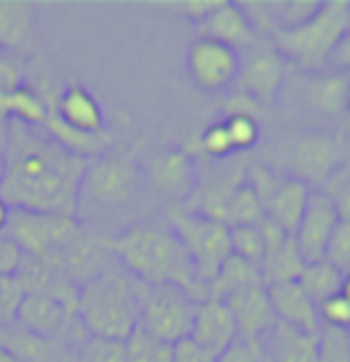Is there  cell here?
I'll return each instance as SVG.
<instances>
[{"label":"cell","instance_id":"5bb4252c","mask_svg":"<svg viewBox=\"0 0 350 362\" xmlns=\"http://www.w3.org/2000/svg\"><path fill=\"white\" fill-rule=\"evenodd\" d=\"M0 348L17 362H74L76 351L64 339H43L17 322L0 327Z\"/></svg>","mask_w":350,"mask_h":362},{"label":"cell","instance_id":"4fadbf2b","mask_svg":"<svg viewBox=\"0 0 350 362\" xmlns=\"http://www.w3.org/2000/svg\"><path fill=\"white\" fill-rule=\"evenodd\" d=\"M224 305L231 310L233 320H236L238 339L248 341V344H260L264 334L276 325V315L272 310L264 284L245 286L236 293L226 296Z\"/></svg>","mask_w":350,"mask_h":362},{"label":"cell","instance_id":"f5cc1de1","mask_svg":"<svg viewBox=\"0 0 350 362\" xmlns=\"http://www.w3.org/2000/svg\"><path fill=\"white\" fill-rule=\"evenodd\" d=\"M0 179H3V158H0Z\"/></svg>","mask_w":350,"mask_h":362},{"label":"cell","instance_id":"4dcf8cb0","mask_svg":"<svg viewBox=\"0 0 350 362\" xmlns=\"http://www.w3.org/2000/svg\"><path fill=\"white\" fill-rule=\"evenodd\" d=\"M127 362H172V346L158 344L139 327L124 341Z\"/></svg>","mask_w":350,"mask_h":362},{"label":"cell","instance_id":"6f0895ef","mask_svg":"<svg viewBox=\"0 0 350 362\" xmlns=\"http://www.w3.org/2000/svg\"><path fill=\"white\" fill-rule=\"evenodd\" d=\"M264 362H267V360H264Z\"/></svg>","mask_w":350,"mask_h":362},{"label":"cell","instance_id":"5b68a950","mask_svg":"<svg viewBox=\"0 0 350 362\" xmlns=\"http://www.w3.org/2000/svg\"><path fill=\"white\" fill-rule=\"evenodd\" d=\"M350 29V3L348 0H329L322 3L308 22L291 29H272V43L279 55L288 57L301 69L315 72L329 64L334 48Z\"/></svg>","mask_w":350,"mask_h":362},{"label":"cell","instance_id":"c3c4849f","mask_svg":"<svg viewBox=\"0 0 350 362\" xmlns=\"http://www.w3.org/2000/svg\"><path fill=\"white\" fill-rule=\"evenodd\" d=\"M8 127H10V117L8 112L3 110V105H0V155H3L5 151V139H8Z\"/></svg>","mask_w":350,"mask_h":362},{"label":"cell","instance_id":"30bf717a","mask_svg":"<svg viewBox=\"0 0 350 362\" xmlns=\"http://www.w3.org/2000/svg\"><path fill=\"white\" fill-rule=\"evenodd\" d=\"M15 322L43 339H64L67 336V341H72L76 348L88 339V336L86 339L76 336V332L83 329L76 315H69L60 303L43 293H24L17 305Z\"/></svg>","mask_w":350,"mask_h":362},{"label":"cell","instance_id":"8992f818","mask_svg":"<svg viewBox=\"0 0 350 362\" xmlns=\"http://www.w3.org/2000/svg\"><path fill=\"white\" fill-rule=\"evenodd\" d=\"M139 298V329L158 344L174 346L189 339L198 303L174 284H144L134 279Z\"/></svg>","mask_w":350,"mask_h":362},{"label":"cell","instance_id":"cb8c5ba5","mask_svg":"<svg viewBox=\"0 0 350 362\" xmlns=\"http://www.w3.org/2000/svg\"><path fill=\"white\" fill-rule=\"evenodd\" d=\"M34 12L22 0H0V50H17L29 41Z\"/></svg>","mask_w":350,"mask_h":362},{"label":"cell","instance_id":"2e32d148","mask_svg":"<svg viewBox=\"0 0 350 362\" xmlns=\"http://www.w3.org/2000/svg\"><path fill=\"white\" fill-rule=\"evenodd\" d=\"M339 160V146L324 134H308L296 141L291 151V170L303 184H324Z\"/></svg>","mask_w":350,"mask_h":362},{"label":"cell","instance_id":"277c9868","mask_svg":"<svg viewBox=\"0 0 350 362\" xmlns=\"http://www.w3.org/2000/svg\"><path fill=\"white\" fill-rule=\"evenodd\" d=\"M146 174L132 153H105L91 160L83 170L76 193V217L98 219L129 208L144 189Z\"/></svg>","mask_w":350,"mask_h":362},{"label":"cell","instance_id":"83f0119b","mask_svg":"<svg viewBox=\"0 0 350 362\" xmlns=\"http://www.w3.org/2000/svg\"><path fill=\"white\" fill-rule=\"evenodd\" d=\"M350 93L348 74H327L317 79L310 88V103L327 115H341L346 110V100Z\"/></svg>","mask_w":350,"mask_h":362},{"label":"cell","instance_id":"836d02e7","mask_svg":"<svg viewBox=\"0 0 350 362\" xmlns=\"http://www.w3.org/2000/svg\"><path fill=\"white\" fill-rule=\"evenodd\" d=\"M317 362H350V344L343 329H334V327L320 329Z\"/></svg>","mask_w":350,"mask_h":362},{"label":"cell","instance_id":"3957f363","mask_svg":"<svg viewBox=\"0 0 350 362\" xmlns=\"http://www.w3.org/2000/svg\"><path fill=\"white\" fill-rule=\"evenodd\" d=\"M76 320L88 336L124 344L139 327L134 276L119 262L79 286Z\"/></svg>","mask_w":350,"mask_h":362},{"label":"cell","instance_id":"f6af8a7d","mask_svg":"<svg viewBox=\"0 0 350 362\" xmlns=\"http://www.w3.org/2000/svg\"><path fill=\"white\" fill-rule=\"evenodd\" d=\"M224 0H186V3H179L177 8L179 12H184L186 17L196 19V22H203L207 15H212Z\"/></svg>","mask_w":350,"mask_h":362},{"label":"cell","instance_id":"7bdbcfd3","mask_svg":"<svg viewBox=\"0 0 350 362\" xmlns=\"http://www.w3.org/2000/svg\"><path fill=\"white\" fill-rule=\"evenodd\" d=\"M226 112H229V117H248L257 122V115L262 112V105L257 100H252L250 95L238 90L236 95H231V98L226 100Z\"/></svg>","mask_w":350,"mask_h":362},{"label":"cell","instance_id":"f907efd6","mask_svg":"<svg viewBox=\"0 0 350 362\" xmlns=\"http://www.w3.org/2000/svg\"><path fill=\"white\" fill-rule=\"evenodd\" d=\"M341 296H343V298H346V300L350 303V276H346V279H343V286H341Z\"/></svg>","mask_w":350,"mask_h":362},{"label":"cell","instance_id":"9f6ffc18","mask_svg":"<svg viewBox=\"0 0 350 362\" xmlns=\"http://www.w3.org/2000/svg\"><path fill=\"white\" fill-rule=\"evenodd\" d=\"M0 158H3V155H0Z\"/></svg>","mask_w":350,"mask_h":362},{"label":"cell","instance_id":"ac0fdd59","mask_svg":"<svg viewBox=\"0 0 350 362\" xmlns=\"http://www.w3.org/2000/svg\"><path fill=\"white\" fill-rule=\"evenodd\" d=\"M243 184H245V170L243 167H233V170H226L224 174H217L210 181H205L203 186H196V191L189 196L191 203H181V205L200 217L224 224L226 208H229L233 193L241 189Z\"/></svg>","mask_w":350,"mask_h":362},{"label":"cell","instance_id":"e0dca14e","mask_svg":"<svg viewBox=\"0 0 350 362\" xmlns=\"http://www.w3.org/2000/svg\"><path fill=\"white\" fill-rule=\"evenodd\" d=\"M155 191L172 200H184L196 191V167L186 151H167L155 155L144 172Z\"/></svg>","mask_w":350,"mask_h":362},{"label":"cell","instance_id":"d6986e66","mask_svg":"<svg viewBox=\"0 0 350 362\" xmlns=\"http://www.w3.org/2000/svg\"><path fill=\"white\" fill-rule=\"evenodd\" d=\"M267 296L272 310L276 315V322L288 325L305 334H320V313L317 305L305 296L298 281L272 284L267 286Z\"/></svg>","mask_w":350,"mask_h":362},{"label":"cell","instance_id":"8d00e7d4","mask_svg":"<svg viewBox=\"0 0 350 362\" xmlns=\"http://www.w3.org/2000/svg\"><path fill=\"white\" fill-rule=\"evenodd\" d=\"M198 148L207 158H229L233 153V146H231V139H229V132H226L224 122H217V124L207 127L205 132L200 134Z\"/></svg>","mask_w":350,"mask_h":362},{"label":"cell","instance_id":"1f68e13d","mask_svg":"<svg viewBox=\"0 0 350 362\" xmlns=\"http://www.w3.org/2000/svg\"><path fill=\"white\" fill-rule=\"evenodd\" d=\"M229 238H231L233 255H238L241 260L255 264L257 269H262L264 243H262V234L257 226H231Z\"/></svg>","mask_w":350,"mask_h":362},{"label":"cell","instance_id":"681fc988","mask_svg":"<svg viewBox=\"0 0 350 362\" xmlns=\"http://www.w3.org/2000/svg\"><path fill=\"white\" fill-rule=\"evenodd\" d=\"M8 219H10V208L3 203V198H0V234H5V226H8Z\"/></svg>","mask_w":350,"mask_h":362},{"label":"cell","instance_id":"f1b7e54d","mask_svg":"<svg viewBox=\"0 0 350 362\" xmlns=\"http://www.w3.org/2000/svg\"><path fill=\"white\" fill-rule=\"evenodd\" d=\"M303 269H305V260H303L301 250H298L296 238L288 236L286 243L281 245V250L274 255V260L262 267V284L264 286H272V284L298 281Z\"/></svg>","mask_w":350,"mask_h":362},{"label":"cell","instance_id":"484cf974","mask_svg":"<svg viewBox=\"0 0 350 362\" xmlns=\"http://www.w3.org/2000/svg\"><path fill=\"white\" fill-rule=\"evenodd\" d=\"M0 105H3L10 119L24 122V124L34 129H43L45 117H48V105H45L43 95L27 83L8 95H0Z\"/></svg>","mask_w":350,"mask_h":362},{"label":"cell","instance_id":"d590c367","mask_svg":"<svg viewBox=\"0 0 350 362\" xmlns=\"http://www.w3.org/2000/svg\"><path fill=\"white\" fill-rule=\"evenodd\" d=\"M245 184H248L250 189L255 191V196L260 198V203H262V208H264V203H267V200L274 196L276 189L284 184V181L279 179V174L272 172L269 167L255 163V165H250L248 170H245Z\"/></svg>","mask_w":350,"mask_h":362},{"label":"cell","instance_id":"74e56055","mask_svg":"<svg viewBox=\"0 0 350 362\" xmlns=\"http://www.w3.org/2000/svg\"><path fill=\"white\" fill-rule=\"evenodd\" d=\"M224 127H226V132H229L233 151H248V148L255 146L257 139H260V127H257L255 119L226 117Z\"/></svg>","mask_w":350,"mask_h":362},{"label":"cell","instance_id":"4316f807","mask_svg":"<svg viewBox=\"0 0 350 362\" xmlns=\"http://www.w3.org/2000/svg\"><path fill=\"white\" fill-rule=\"evenodd\" d=\"M343 279H346V276H343L339 269L332 267L327 260H320V262L305 264L303 274L298 276V284H301V288L305 291L308 298L320 308L324 300H329L332 296L341 293Z\"/></svg>","mask_w":350,"mask_h":362},{"label":"cell","instance_id":"8fae6325","mask_svg":"<svg viewBox=\"0 0 350 362\" xmlns=\"http://www.w3.org/2000/svg\"><path fill=\"white\" fill-rule=\"evenodd\" d=\"M191 79L198 83L203 90H222L238 76L241 67V55L238 50L229 45L212 41V38H196L189 45V55H186Z\"/></svg>","mask_w":350,"mask_h":362},{"label":"cell","instance_id":"b9f144b4","mask_svg":"<svg viewBox=\"0 0 350 362\" xmlns=\"http://www.w3.org/2000/svg\"><path fill=\"white\" fill-rule=\"evenodd\" d=\"M172 362H217V358L193 344L191 339H181L172 346Z\"/></svg>","mask_w":350,"mask_h":362},{"label":"cell","instance_id":"60d3db41","mask_svg":"<svg viewBox=\"0 0 350 362\" xmlns=\"http://www.w3.org/2000/svg\"><path fill=\"white\" fill-rule=\"evenodd\" d=\"M22 257V248L10 236L0 234V276H15Z\"/></svg>","mask_w":350,"mask_h":362},{"label":"cell","instance_id":"11a10c76","mask_svg":"<svg viewBox=\"0 0 350 362\" xmlns=\"http://www.w3.org/2000/svg\"><path fill=\"white\" fill-rule=\"evenodd\" d=\"M346 107L350 110V93H348V100H346Z\"/></svg>","mask_w":350,"mask_h":362},{"label":"cell","instance_id":"d6a6232c","mask_svg":"<svg viewBox=\"0 0 350 362\" xmlns=\"http://www.w3.org/2000/svg\"><path fill=\"white\" fill-rule=\"evenodd\" d=\"M76 360L74 362H127L124 344L119 341H105L88 336L83 344L76 348Z\"/></svg>","mask_w":350,"mask_h":362},{"label":"cell","instance_id":"ab89813d","mask_svg":"<svg viewBox=\"0 0 350 362\" xmlns=\"http://www.w3.org/2000/svg\"><path fill=\"white\" fill-rule=\"evenodd\" d=\"M217 362H264V353L260 344H248L243 339H236L229 348H224L217 355Z\"/></svg>","mask_w":350,"mask_h":362},{"label":"cell","instance_id":"e575fe53","mask_svg":"<svg viewBox=\"0 0 350 362\" xmlns=\"http://www.w3.org/2000/svg\"><path fill=\"white\" fill-rule=\"evenodd\" d=\"M324 260L336 267L343 276H350V224L339 222L324 250Z\"/></svg>","mask_w":350,"mask_h":362},{"label":"cell","instance_id":"ee69618b","mask_svg":"<svg viewBox=\"0 0 350 362\" xmlns=\"http://www.w3.org/2000/svg\"><path fill=\"white\" fill-rule=\"evenodd\" d=\"M22 86H24V79H22V72L17 69V64L12 62L10 57L0 55V95H8Z\"/></svg>","mask_w":350,"mask_h":362},{"label":"cell","instance_id":"7a4b0ae2","mask_svg":"<svg viewBox=\"0 0 350 362\" xmlns=\"http://www.w3.org/2000/svg\"><path fill=\"white\" fill-rule=\"evenodd\" d=\"M105 245L134 279L174 284L196 303L210 298V286L198 279L189 253L167 222H136L115 238H105Z\"/></svg>","mask_w":350,"mask_h":362},{"label":"cell","instance_id":"ba28073f","mask_svg":"<svg viewBox=\"0 0 350 362\" xmlns=\"http://www.w3.org/2000/svg\"><path fill=\"white\" fill-rule=\"evenodd\" d=\"M81 231L79 219L67 215H41V212L10 210L5 236H10L24 255L48 262Z\"/></svg>","mask_w":350,"mask_h":362},{"label":"cell","instance_id":"f35d334b","mask_svg":"<svg viewBox=\"0 0 350 362\" xmlns=\"http://www.w3.org/2000/svg\"><path fill=\"white\" fill-rule=\"evenodd\" d=\"M317 313L324 322H327V327H334V329H346L350 327V303L343 298V296H332L329 300H324L320 308H317Z\"/></svg>","mask_w":350,"mask_h":362},{"label":"cell","instance_id":"7dc6e473","mask_svg":"<svg viewBox=\"0 0 350 362\" xmlns=\"http://www.w3.org/2000/svg\"><path fill=\"white\" fill-rule=\"evenodd\" d=\"M334 205H336V215H339V222L350 224V181L346 186H341L339 193L334 196Z\"/></svg>","mask_w":350,"mask_h":362},{"label":"cell","instance_id":"9c48e42d","mask_svg":"<svg viewBox=\"0 0 350 362\" xmlns=\"http://www.w3.org/2000/svg\"><path fill=\"white\" fill-rule=\"evenodd\" d=\"M236 79L241 83V93L250 95L262 107H269L284 79V62L274 43L267 38L262 41L255 38L241 53V67H238Z\"/></svg>","mask_w":350,"mask_h":362},{"label":"cell","instance_id":"db71d44e","mask_svg":"<svg viewBox=\"0 0 350 362\" xmlns=\"http://www.w3.org/2000/svg\"><path fill=\"white\" fill-rule=\"evenodd\" d=\"M346 339H348V344H350V327L346 329Z\"/></svg>","mask_w":350,"mask_h":362},{"label":"cell","instance_id":"7402d4cb","mask_svg":"<svg viewBox=\"0 0 350 362\" xmlns=\"http://www.w3.org/2000/svg\"><path fill=\"white\" fill-rule=\"evenodd\" d=\"M267 362H317L320 334H305L276 322L260 341Z\"/></svg>","mask_w":350,"mask_h":362},{"label":"cell","instance_id":"603a6c76","mask_svg":"<svg viewBox=\"0 0 350 362\" xmlns=\"http://www.w3.org/2000/svg\"><path fill=\"white\" fill-rule=\"evenodd\" d=\"M308 198H310L308 184H303V181H298V179L284 181L274 196L264 203V217L272 219V222H274L279 229L286 231L288 236H293L298 224H301V219H303V212H305Z\"/></svg>","mask_w":350,"mask_h":362},{"label":"cell","instance_id":"44dd1931","mask_svg":"<svg viewBox=\"0 0 350 362\" xmlns=\"http://www.w3.org/2000/svg\"><path fill=\"white\" fill-rule=\"evenodd\" d=\"M198 29L200 38H212V41L229 45L233 50H245L257 38L255 29L250 24V17L245 15L241 5L226 3V0L212 15H207L203 22H198Z\"/></svg>","mask_w":350,"mask_h":362},{"label":"cell","instance_id":"816d5d0a","mask_svg":"<svg viewBox=\"0 0 350 362\" xmlns=\"http://www.w3.org/2000/svg\"><path fill=\"white\" fill-rule=\"evenodd\" d=\"M0 362H17L15 358H12V355L10 353H5L3 351V348H0Z\"/></svg>","mask_w":350,"mask_h":362},{"label":"cell","instance_id":"ffe728a7","mask_svg":"<svg viewBox=\"0 0 350 362\" xmlns=\"http://www.w3.org/2000/svg\"><path fill=\"white\" fill-rule=\"evenodd\" d=\"M55 112L64 124L86 134H105V112L93 93L81 83H67L57 93Z\"/></svg>","mask_w":350,"mask_h":362},{"label":"cell","instance_id":"bcb514c9","mask_svg":"<svg viewBox=\"0 0 350 362\" xmlns=\"http://www.w3.org/2000/svg\"><path fill=\"white\" fill-rule=\"evenodd\" d=\"M329 64H334V67L350 72V29H348V34L341 38V43L334 48L332 57H329Z\"/></svg>","mask_w":350,"mask_h":362},{"label":"cell","instance_id":"7c38bea8","mask_svg":"<svg viewBox=\"0 0 350 362\" xmlns=\"http://www.w3.org/2000/svg\"><path fill=\"white\" fill-rule=\"evenodd\" d=\"M336 224H339V215H336L334 198L322 191L310 193L305 212H303V219L293 234L305 264L324 260V250H327Z\"/></svg>","mask_w":350,"mask_h":362},{"label":"cell","instance_id":"6da1fadb","mask_svg":"<svg viewBox=\"0 0 350 362\" xmlns=\"http://www.w3.org/2000/svg\"><path fill=\"white\" fill-rule=\"evenodd\" d=\"M86 165V160L64 153L43 129L10 119L0 198L10 210L74 217Z\"/></svg>","mask_w":350,"mask_h":362},{"label":"cell","instance_id":"52a82bcc","mask_svg":"<svg viewBox=\"0 0 350 362\" xmlns=\"http://www.w3.org/2000/svg\"><path fill=\"white\" fill-rule=\"evenodd\" d=\"M167 224L177 234V238L189 253L193 267L198 272V279L210 286L217 276L219 267L231 255L229 226L200 217L196 212L186 210L181 203H172L167 208Z\"/></svg>","mask_w":350,"mask_h":362},{"label":"cell","instance_id":"f546056e","mask_svg":"<svg viewBox=\"0 0 350 362\" xmlns=\"http://www.w3.org/2000/svg\"><path fill=\"white\" fill-rule=\"evenodd\" d=\"M264 219V208L260 198L255 196V191L248 184H243L241 189L233 193L229 208H226V226H257Z\"/></svg>","mask_w":350,"mask_h":362},{"label":"cell","instance_id":"9a60e30c","mask_svg":"<svg viewBox=\"0 0 350 362\" xmlns=\"http://www.w3.org/2000/svg\"><path fill=\"white\" fill-rule=\"evenodd\" d=\"M189 339L203 351L212 353L215 358L238 339L236 320H233L231 310L224 305V300L210 298L205 303H198Z\"/></svg>","mask_w":350,"mask_h":362},{"label":"cell","instance_id":"d4e9b609","mask_svg":"<svg viewBox=\"0 0 350 362\" xmlns=\"http://www.w3.org/2000/svg\"><path fill=\"white\" fill-rule=\"evenodd\" d=\"M255 284H262V272L255 264L245 262L238 255L231 253L224 260L222 267H219L217 276L210 281V298L224 300L226 296L236 293V291H241L245 286H255Z\"/></svg>","mask_w":350,"mask_h":362}]
</instances>
